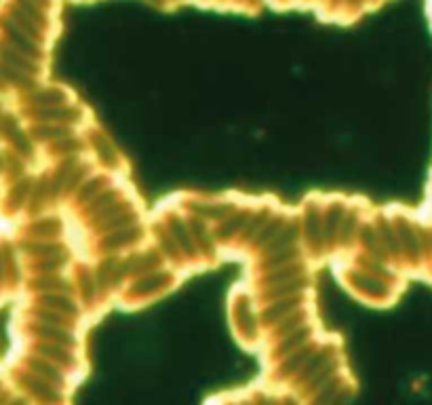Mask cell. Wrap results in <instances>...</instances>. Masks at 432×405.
<instances>
[{
  "label": "cell",
  "mask_w": 432,
  "mask_h": 405,
  "mask_svg": "<svg viewBox=\"0 0 432 405\" xmlns=\"http://www.w3.org/2000/svg\"><path fill=\"white\" fill-rule=\"evenodd\" d=\"M299 277H306V270L293 262L289 266H281V268H274V270H268L262 279V287H270V285H281V283H289V281H295Z\"/></svg>",
  "instance_id": "5b68a950"
},
{
  "label": "cell",
  "mask_w": 432,
  "mask_h": 405,
  "mask_svg": "<svg viewBox=\"0 0 432 405\" xmlns=\"http://www.w3.org/2000/svg\"><path fill=\"white\" fill-rule=\"evenodd\" d=\"M306 239L312 249H320V245L325 243L323 241V220L314 211H310L306 218Z\"/></svg>",
  "instance_id": "4fadbf2b"
},
{
  "label": "cell",
  "mask_w": 432,
  "mask_h": 405,
  "mask_svg": "<svg viewBox=\"0 0 432 405\" xmlns=\"http://www.w3.org/2000/svg\"><path fill=\"white\" fill-rule=\"evenodd\" d=\"M308 340H310V325H304V327H299V329H295V331L283 336V340H281L278 346H276V354L287 357L289 352H293V350L306 346Z\"/></svg>",
  "instance_id": "52a82bcc"
},
{
  "label": "cell",
  "mask_w": 432,
  "mask_h": 405,
  "mask_svg": "<svg viewBox=\"0 0 432 405\" xmlns=\"http://www.w3.org/2000/svg\"><path fill=\"white\" fill-rule=\"evenodd\" d=\"M297 262V253H295V247L291 249H283V251H274L270 255H264V262H262V268L268 272V270H274V268H281V266H289Z\"/></svg>",
  "instance_id": "7c38bea8"
},
{
  "label": "cell",
  "mask_w": 432,
  "mask_h": 405,
  "mask_svg": "<svg viewBox=\"0 0 432 405\" xmlns=\"http://www.w3.org/2000/svg\"><path fill=\"white\" fill-rule=\"evenodd\" d=\"M36 352H39L43 359L55 363L58 367L72 369V367L76 365V357H74L72 348H66V346H60V344H53V342H43V344H39V346H36Z\"/></svg>",
  "instance_id": "6da1fadb"
},
{
  "label": "cell",
  "mask_w": 432,
  "mask_h": 405,
  "mask_svg": "<svg viewBox=\"0 0 432 405\" xmlns=\"http://www.w3.org/2000/svg\"><path fill=\"white\" fill-rule=\"evenodd\" d=\"M295 308V298H283V300H274L268 302V306L262 312V319L268 323H278L281 319L289 317Z\"/></svg>",
  "instance_id": "30bf717a"
},
{
  "label": "cell",
  "mask_w": 432,
  "mask_h": 405,
  "mask_svg": "<svg viewBox=\"0 0 432 405\" xmlns=\"http://www.w3.org/2000/svg\"><path fill=\"white\" fill-rule=\"evenodd\" d=\"M26 384L30 386V390H32L36 397H41V399L47 401L49 405L60 403V399H62V390H60L58 386L49 384L47 380H43V378H39V376H34V373H30V378H26Z\"/></svg>",
  "instance_id": "ba28073f"
},
{
  "label": "cell",
  "mask_w": 432,
  "mask_h": 405,
  "mask_svg": "<svg viewBox=\"0 0 432 405\" xmlns=\"http://www.w3.org/2000/svg\"><path fill=\"white\" fill-rule=\"evenodd\" d=\"M100 190H102V182H97V180L87 182L83 186V190L79 192V201H93V199H97Z\"/></svg>",
  "instance_id": "9a60e30c"
},
{
  "label": "cell",
  "mask_w": 432,
  "mask_h": 405,
  "mask_svg": "<svg viewBox=\"0 0 432 405\" xmlns=\"http://www.w3.org/2000/svg\"><path fill=\"white\" fill-rule=\"evenodd\" d=\"M28 365H30V369H32L34 376L47 380L49 384H53V386H58V388H60L62 384H66V373H64L62 367H58L55 363H51V361L43 359V357H36V359H30Z\"/></svg>",
  "instance_id": "277c9868"
},
{
  "label": "cell",
  "mask_w": 432,
  "mask_h": 405,
  "mask_svg": "<svg viewBox=\"0 0 432 405\" xmlns=\"http://www.w3.org/2000/svg\"><path fill=\"white\" fill-rule=\"evenodd\" d=\"M34 331H36V336H41L47 342H53V344H60V346H66V348H74L76 346V336H74V331L70 327L41 323Z\"/></svg>",
  "instance_id": "3957f363"
},
{
  "label": "cell",
  "mask_w": 432,
  "mask_h": 405,
  "mask_svg": "<svg viewBox=\"0 0 432 405\" xmlns=\"http://www.w3.org/2000/svg\"><path fill=\"white\" fill-rule=\"evenodd\" d=\"M310 357H312V348H310L308 344L302 346V348H297V350H293V352H289L287 359H285L283 365H281V373H283V376H291V373L299 371Z\"/></svg>",
  "instance_id": "8fae6325"
},
{
  "label": "cell",
  "mask_w": 432,
  "mask_h": 405,
  "mask_svg": "<svg viewBox=\"0 0 432 405\" xmlns=\"http://www.w3.org/2000/svg\"><path fill=\"white\" fill-rule=\"evenodd\" d=\"M306 287H308L306 277H299V279L289 281V283H281V285L262 287V298H264V300H268V302L283 300V298H295L297 293L306 291Z\"/></svg>",
  "instance_id": "7a4b0ae2"
},
{
  "label": "cell",
  "mask_w": 432,
  "mask_h": 405,
  "mask_svg": "<svg viewBox=\"0 0 432 405\" xmlns=\"http://www.w3.org/2000/svg\"><path fill=\"white\" fill-rule=\"evenodd\" d=\"M43 306H47V308H51V310H58V312H62V314H66V317H76L79 314V304L66 293H47V296H43Z\"/></svg>",
  "instance_id": "9c48e42d"
},
{
  "label": "cell",
  "mask_w": 432,
  "mask_h": 405,
  "mask_svg": "<svg viewBox=\"0 0 432 405\" xmlns=\"http://www.w3.org/2000/svg\"><path fill=\"white\" fill-rule=\"evenodd\" d=\"M171 234H173L171 239L175 241L177 249H182V251H186L188 255H192V251H194V243H192V239H190L188 230H186L182 224L173 222V224H171Z\"/></svg>",
  "instance_id": "5bb4252c"
},
{
  "label": "cell",
  "mask_w": 432,
  "mask_h": 405,
  "mask_svg": "<svg viewBox=\"0 0 432 405\" xmlns=\"http://www.w3.org/2000/svg\"><path fill=\"white\" fill-rule=\"evenodd\" d=\"M137 239H140V228L137 226H127L123 230L108 232V237L104 239V249L106 251H119V249L135 243Z\"/></svg>",
  "instance_id": "8992f818"
}]
</instances>
